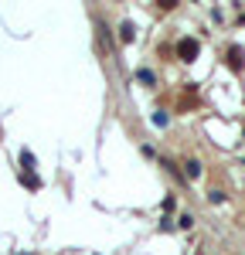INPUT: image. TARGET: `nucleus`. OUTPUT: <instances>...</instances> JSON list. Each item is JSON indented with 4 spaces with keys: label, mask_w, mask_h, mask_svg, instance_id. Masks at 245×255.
Returning <instances> with one entry per match:
<instances>
[{
    "label": "nucleus",
    "mask_w": 245,
    "mask_h": 255,
    "mask_svg": "<svg viewBox=\"0 0 245 255\" xmlns=\"http://www.w3.org/2000/svg\"><path fill=\"white\" fill-rule=\"evenodd\" d=\"M198 51H201L198 38H181V41H177V58H181V61H194V58H198Z\"/></svg>",
    "instance_id": "f257e3e1"
},
{
    "label": "nucleus",
    "mask_w": 245,
    "mask_h": 255,
    "mask_svg": "<svg viewBox=\"0 0 245 255\" xmlns=\"http://www.w3.org/2000/svg\"><path fill=\"white\" fill-rule=\"evenodd\" d=\"M228 58H232V68H242V51H239V48H232Z\"/></svg>",
    "instance_id": "f03ea898"
},
{
    "label": "nucleus",
    "mask_w": 245,
    "mask_h": 255,
    "mask_svg": "<svg viewBox=\"0 0 245 255\" xmlns=\"http://www.w3.org/2000/svg\"><path fill=\"white\" fill-rule=\"evenodd\" d=\"M201 174V163L198 160H187V177H198Z\"/></svg>",
    "instance_id": "7ed1b4c3"
},
{
    "label": "nucleus",
    "mask_w": 245,
    "mask_h": 255,
    "mask_svg": "<svg viewBox=\"0 0 245 255\" xmlns=\"http://www.w3.org/2000/svg\"><path fill=\"white\" fill-rule=\"evenodd\" d=\"M133 34H136V31H133V24H122V34H120V38L122 41H133Z\"/></svg>",
    "instance_id": "20e7f679"
}]
</instances>
